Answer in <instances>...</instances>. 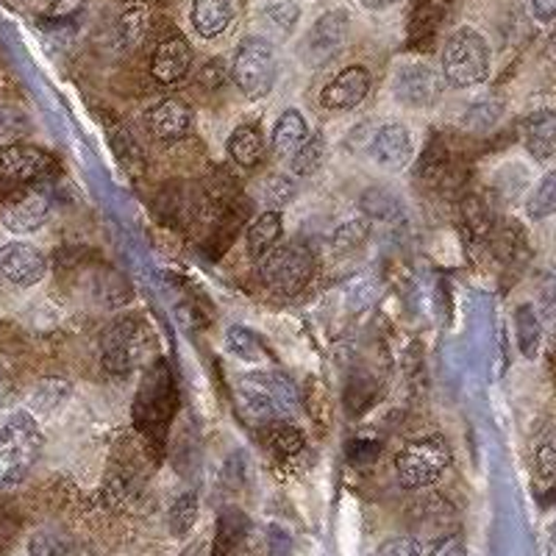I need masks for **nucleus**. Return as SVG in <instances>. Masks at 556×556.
I'll return each mask as SVG.
<instances>
[{
    "label": "nucleus",
    "instance_id": "8fccbe9b",
    "mask_svg": "<svg viewBox=\"0 0 556 556\" xmlns=\"http://www.w3.org/2000/svg\"><path fill=\"white\" fill-rule=\"evenodd\" d=\"M545 556H556V520L548 526V538H545Z\"/></svg>",
    "mask_w": 556,
    "mask_h": 556
},
{
    "label": "nucleus",
    "instance_id": "603ef678",
    "mask_svg": "<svg viewBox=\"0 0 556 556\" xmlns=\"http://www.w3.org/2000/svg\"><path fill=\"white\" fill-rule=\"evenodd\" d=\"M9 123H12V114H9L7 109L0 106V137H3V134L9 131Z\"/></svg>",
    "mask_w": 556,
    "mask_h": 556
},
{
    "label": "nucleus",
    "instance_id": "ea45409f",
    "mask_svg": "<svg viewBox=\"0 0 556 556\" xmlns=\"http://www.w3.org/2000/svg\"><path fill=\"white\" fill-rule=\"evenodd\" d=\"M540 320H543V329H548L551 334H556V273H548L540 285Z\"/></svg>",
    "mask_w": 556,
    "mask_h": 556
},
{
    "label": "nucleus",
    "instance_id": "6ab92c4d",
    "mask_svg": "<svg viewBox=\"0 0 556 556\" xmlns=\"http://www.w3.org/2000/svg\"><path fill=\"white\" fill-rule=\"evenodd\" d=\"M235 20V0H190V26L201 39H217Z\"/></svg>",
    "mask_w": 556,
    "mask_h": 556
},
{
    "label": "nucleus",
    "instance_id": "c03bdc74",
    "mask_svg": "<svg viewBox=\"0 0 556 556\" xmlns=\"http://www.w3.org/2000/svg\"><path fill=\"white\" fill-rule=\"evenodd\" d=\"M345 454L354 465H374L376 456L381 454V443L379 440H367V437H356V440L348 443Z\"/></svg>",
    "mask_w": 556,
    "mask_h": 556
},
{
    "label": "nucleus",
    "instance_id": "5701e85b",
    "mask_svg": "<svg viewBox=\"0 0 556 556\" xmlns=\"http://www.w3.org/2000/svg\"><path fill=\"white\" fill-rule=\"evenodd\" d=\"M226 153L237 167L251 170V167L260 165L262 156H265V137H262L260 128L251 126V123L237 126L226 139Z\"/></svg>",
    "mask_w": 556,
    "mask_h": 556
},
{
    "label": "nucleus",
    "instance_id": "c756f323",
    "mask_svg": "<svg viewBox=\"0 0 556 556\" xmlns=\"http://www.w3.org/2000/svg\"><path fill=\"white\" fill-rule=\"evenodd\" d=\"M326 148H329L326 146V137L312 131V137L306 139L304 146L298 148V151L290 156L292 176H298V178L315 176V173L323 167V162H326Z\"/></svg>",
    "mask_w": 556,
    "mask_h": 556
},
{
    "label": "nucleus",
    "instance_id": "cd10ccee",
    "mask_svg": "<svg viewBox=\"0 0 556 556\" xmlns=\"http://www.w3.org/2000/svg\"><path fill=\"white\" fill-rule=\"evenodd\" d=\"M501 117H504V101L498 96H484L465 109V114H462V128L473 134L490 131L493 126H498Z\"/></svg>",
    "mask_w": 556,
    "mask_h": 556
},
{
    "label": "nucleus",
    "instance_id": "de8ad7c7",
    "mask_svg": "<svg viewBox=\"0 0 556 556\" xmlns=\"http://www.w3.org/2000/svg\"><path fill=\"white\" fill-rule=\"evenodd\" d=\"M359 3L367 12H390V9L401 7L404 0H359Z\"/></svg>",
    "mask_w": 556,
    "mask_h": 556
},
{
    "label": "nucleus",
    "instance_id": "864d4df0",
    "mask_svg": "<svg viewBox=\"0 0 556 556\" xmlns=\"http://www.w3.org/2000/svg\"><path fill=\"white\" fill-rule=\"evenodd\" d=\"M28 3H31V7L37 9V7H51L53 0H28Z\"/></svg>",
    "mask_w": 556,
    "mask_h": 556
},
{
    "label": "nucleus",
    "instance_id": "9b49d317",
    "mask_svg": "<svg viewBox=\"0 0 556 556\" xmlns=\"http://www.w3.org/2000/svg\"><path fill=\"white\" fill-rule=\"evenodd\" d=\"M348 34H351V14L345 9H331L312 23L298 45V56L306 67H326L345 51Z\"/></svg>",
    "mask_w": 556,
    "mask_h": 556
},
{
    "label": "nucleus",
    "instance_id": "423d86ee",
    "mask_svg": "<svg viewBox=\"0 0 556 556\" xmlns=\"http://www.w3.org/2000/svg\"><path fill=\"white\" fill-rule=\"evenodd\" d=\"M228 73L248 101H262L270 96L278 81V53L270 39L260 34L242 37Z\"/></svg>",
    "mask_w": 556,
    "mask_h": 556
},
{
    "label": "nucleus",
    "instance_id": "09e8293b",
    "mask_svg": "<svg viewBox=\"0 0 556 556\" xmlns=\"http://www.w3.org/2000/svg\"><path fill=\"white\" fill-rule=\"evenodd\" d=\"M12 534H14V526H12V520H9L7 515H3V509H0V551L7 548V545H9V540H12Z\"/></svg>",
    "mask_w": 556,
    "mask_h": 556
},
{
    "label": "nucleus",
    "instance_id": "58836bf2",
    "mask_svg": "<svg viewBox=\"0 0 556 556\" xmlns=\"http://www.w3.org/2000/svg\"><path fill=\"white\" fill-rule=\"evenodd\" d=\"M142 34H146V12H142V7H131L121 17L117 39H121L123 48H134L142 39Z\"/></svg>",
    "mask_w": 556,
    "mask_h": 556
},
{
    "label": "nucleus",
    "instance_id": "f3484780",
    "mask_svg": "<svg viewBox=\"0 0 556 556\" xmlns=\"http://www.w3.org/2000/svg\"><path fill=\"white\" fill-rule=\"evenodd\" d=\"M520 142L538 162L556 159V109L540 106L520 123Z\"/></svg>",
    "mask_w": 556,
    "mask_h": 556
},
{
    "label": "nucleus",
    "instance_id": "7c9ffc66",
    "mask_svg": "<svg viewBox=\"0 0 556 556\" xmlns=\"http://www.w3.org/2000/svg\"><path fill=\"white\" fill-rule=\"evenodd\" d=\"M28 548H31L34 556H87V551L76 540H70L62 531L51 529L37 531L31 543H28Z\"/></svg>",
    "mask_w": 556,
    "mask_h": 556
},
{
    "label": "nucleus",
    "instance_id": "b1692460",
    "mask_svg": "<svg viewBox=\"0 0 556 556\" xmlns=\"http://www.w3.org/2000/svg\"><path fill=\"white\" fill-rule=\"evenodd\" d=\"M359 208L367 220H379L387 226L406 220V203L387 187H367L359 198Z\"/></svg>",
    "mask_w": 556,
    "mask_h": 556
},
{
    "label": "nucleus",
    "instance_id": "e433bc0d",
    "mask_svg": "<svg viewBox=\"0 0 556 556\" xmlns=\"http://www.w3.org/2000/svg\"><path fill=\"white\" fill-rule=\"evenodd\" d=\"M195 520H198V498H195V493H184L181 498H178L176 504H173V509H170L173 531H176L178 538H184V534H187V531H190L192 526H195Z\"/></svg>",
    "mask_w": 556,
    "mask_h": 556
},
{
    "label": "nucleus",
    "instance_id": "9d476101",
    "mask_svg": "<svg viewBox=\"0 0 556 556\" xmlns=\"http://www.w3.org/2000/svg\"><path fill=\"white\" fill-rule=\"evenodd\" d=\"M148 351V329L139 317L112 323L101 337V365L112 376H128L142 365Z\"/></svg>",
    "mask_w": 556,
    "mask_h": 556
},
{
    "label": "nucleus",
    "instance_id": "c9c22d12",
    "mask_svg": "<svg viewBox=\"0 0 556 556\" xmlns=\"http://www.w3.org/2000/svg\"><path fill=\"white\" fill-rule=\"evenodd\" d=\"M534 470L543 481L556 479V429H548L534 445Z\"/></svg>",
    "mask_w": 556,
    "mask_h": 556
},
{
    "label": "nucleus",
    "instance_id": "49530a36",
    "mask_svg": "<svg viewBox=\"0 0 556 556\" xmlns=\"http://www.w3.org/2000/svg\"><path fill=\"white\" fill-rule=\"evenodd\" d=\"M531 17L538 23H551L556 20V0H529Z\"/></svg>",
    "mask_w": 556,
    "mask_h": 556
},
{
    "label": "nucleus",
    "instance_id": "a18cd8bd",
    "mask_svg": "<svg viewBox=\"0 0 556 556\" xmlns=\"http://www.w3.org/2000/svg\"><path fill=\"white\" fill-rule=\"evenodd\" d=\"M374 298H376V287L370 285V278L359 276L351 281V287H348V301H351V306H354V309H365V306L370 304Z\"/></svg>",
    "mask_w": 556,
    "mask_h": 556
},
{
    "label": "nucleus",
    "instance_id": "f03ea898",
    "mask_svg": "<svg viewBox=\"0 0 556 556\" xmlns=\"http://www.w3.org/2000/svg\"><path fill=\"white\" fill-rule=\"evenodd\" d=\"M42 429L28 409H17L0 426V493L14 490L31 476L42 456Z\"/></svg>",
    "mask_w": 556,
    "mask_h": 556
},
{
    "label": "nucleus",
    "instance_id": "a878e982",
    "mask_svg": "<svg viewBox=\"0 0 556 556\" xmlns=\"http://www.w3.org/2000/svg\"><path fill=\"white\" fill-rule=\"evenodd\" d=\"M73 395V384L64 379H42L34 384L31 395H28V412L34 417H51L62 409Z\"/></svg>",
    "mask_w": 556,
    "mask_h": 556
},
{
    "label": "nucleus",
    "instance_id": "2eb2a0df",
    "mask_svg": "<svg viewBox=\"0 0 556 556\" xmlns=\"http://www.w3.org/2000/svg\"><path fill=\"white\" fill-rule=\"evenodd\" d=\"M53 167L51 153L37 146L0 148V178L9 184H28L42 178Z\"/></svg>",
    "mask_w": 556,
    "mask_h": 556
},
{
    "label": "nucleus",
    "instance_id": "a211bd4d",
    "mask_svg": "<svg viewBox=\"0 0 556 556\" xmlns=\"http://www.w3.org/2000/svg\"><path fill=\"white\" fill-rule=\"evenodd\" d=\"M48 220H51V198L42 192H28L0 212V223L12 235H34Z\"/></svg>",
    "mask_w": 556,
    "mask_h": 556
},
{
    "label": "nucleus",
    "instance_id": "393cba45",
    "mask_svg": "<svg viewBox=\"0 0 556 556\" xmlns=\"http://www.w3.org/2000/svg\"><path fill=\"white\" fill-rule=\"evenodd\" d=\"M226 351L228 356H235V359L245 362V365H256L265 367L273 362V354L267 351L265 340H262L256 331H251L248 326H228L226 331Z\"/></svg>",
    "mask_w": 556,
    "mask_h": 556
},
{
    "label": "nucleus",
    "instance_id": "2f4dec72",
    "mask_svg": "<svg viewBox=\"0 0 556 556\" xmlns=\"http://www.w3.org/2000/svg\"><path fill=\"white\" fill-rule=\"evenodd\" d=\"M417 178L424 184H437L443 181L445 173H448V151L440 139H431L426 151L417 156V167H415Z\"/></svg>",
    "mask_w": 556,
    "mask_h": 556
},
{
    "label": "nucleus",
    "instance_id": "f8f14e48",
    "mask_svg": "<svg viewBox=\"0 0 556 556\" xmlns=\"http://www.w3.org/2000/svg\"><path fill=\"white\" fill-rule=\"evenodd\" d=\"M370 84H374L370 70L351 64L320 89V106L329 112H351L370 96Z\"/></svg>",
    "mask_w": 556,
    "mask_h": 556
},
{
    "label": "nucleus",
    "instance_id": "39448f33",
    "mask_svg": "<svg viewBox=\"0 0 556 556\" xmlns=\"http://www.w3.org/2000/svg\"><path fill=\"white\" fill-rule=\"evenodd\" d=\"M345 148L354 153H365L374 167L384 173H404L415 162V134L406 123L390 121L370 128V123H359L356 131L345 139Z\"/></svg>",
    "mask_w": 556,
    "mask_h": 556
},
{
    "label": "nucleus",
    "instance_id": "412c9836",
    "mask_svg": "<svg viewBox=\"0 0 556 556\" xmlns=\"http://www.w3.org/2000/svg\"><path fill=\"white\" fill-rule=\"evenodd\" d=\"M285 237V215L278 208H267L260 217H253L251 226L245 228V248L248 256L262 260Z\"/></svg>",
    "mask_w": 556,
    "mask_h": 556
},
{
    "label": "nucleus",
    "instance_id": "7ed1b4c3",
    "mask_svg": "<svg viewBox=\"0 0 556 556\" xmlns=\"http://www.w3.org/2000/svg\"><path fill=\"white\" fill-rule=\"evenodd\" d=\"M490 67H493V51L479 28L459 26L451 31L440 53V76L448 87H479L490 78Z\"/></svg>",
    "mask_w": 556,
    "mask_h": 556
},
{
    "label": "nucleus",
    "instance_id": "ddd939ff",
    "mask_svg": "<svg viewBox=\"0 0 556 556\" xmlns=\"http://www.w3.org/2000/svg\"><path fill=\"white\" fill-rule=\"evenodd\" d=\"M48 273V260L31 242L12 240L0 245V276L17 287H37Z\"/></svg>",
    "mask_w": 556,
    "mask_h": 556
},
{
    "label": "nucleus",
    "instance_id": "aec40b11",
    "mask_svg": "<svg viewBox=\"0 0 556 556\" xmlns=\"http://www.w3.org/2000/svg\"><path fill=\"white\" fill-rule=\"evenodd\" d=\"M309 137H312V126L309 121H306V114L298 112V109H285V112L276 117V123H273L270 146L273 151H276V156L290 159Z\"/></svg>",
    "mask_w": 556,
    "mask_h": 556
},
{
    "label": "nucleus",
    "instance_id": "3c124183",
    "mask_svg": "<svg viewBox=\"0 0 556 556\" xmlns=\"http://www.w3.org/2000/svg\"><path fill=\"white\" fill-rule=\"evenodd\" d=\"M545 56H548L551 64H556V28H554V31H551L548 45H545Z\"/></svg>",
    "mask_w": 556,
    "mask_h": 556
},
{
    "label": "nucleus",
    "instance_id": "72a5a7b5",
    "mask_svg": "<svg viewBox=\"0 0 556 556\" xmlns=\"http://www.w3.org/2000/svg\"><path fill=\"white\" fill-rule=\"evenodd\" d=\"M262 17H265V23L278 34V37L285 39L298 28V20H301V7H298L295 0H273L270 7H265Z\"/></svg>",
    "mask_w": 556,
    "mask_h": 556
},
{
    "label": "nucleus",
    "instance_id": "bb28decb",
    "mask_svg": "<svg viewBox=\"0 0 556 556\" xmlns=\"http://www.w3.org/2000/svg\"><path fill=\"white\" fill-rule=\"evenodd\" d=\"M515 323V340H518L520 354L526 359H534L540 354V348H543V320L538 315V306L531 304H520L513 315Z\"/></svg>",
    "mask_w": 556,
    "mask_h": 556
},
{
    "label": "nucleus",
    "instance_id": "4c0bfd02",
    "mask_svg": "<svg viewBox=\"0 0 556 556\" xmlns=\"http://www.w3.org/2000/svg\"><path fill=\"white\" fill-rule=\"evenodd\" d=\"M367 242V223L365 220H351L342 228H337L331 237V245L337 253H351Z\"/></svg>",
    "mask_w": 556,
    "mask_h": 556
},
{
    "label": "nucleus",
    "instance_id": "6e6d98bb",
    "mask_svg": "<svg viewBox=\"0 0 556 556\" xmlns=\"http://www.w3.org/2000/svg\"><path fill=\"white\" fill-rule=\"evenodd\" d=\"M126 3H131V7H142V3H148V0H126Z\"/></svg>",
    "mask_w": 556,
    "mask_h": 556
},
{
    "label": "nucleus",
    "instance_id": "f704fd0d",
    "mask_svg": "<svg viewBox=\"0 0 556 556\" xmlns=\"http://www.w3.org/2000/svg\"><path fill=\"white\" fill-rule=\"evenodd\" d=\"M295 181H292L290 176H281V173H276V176L262 181V201L267 203V208H278V212H281L287 203L295 201Z\"/></svg>",
    "mask_w": 556,
    "mask_h": 556
},
{
    "label": "nucleus",
    "instance_id": "37998d69",
    "mask_svg": "<svg viewBox=\"0 0 556 556\" xmlns=\"http://www.w3.org/2000/svg\"><path fill=\"white\" fill-rule=\"evenodd\" d=\"M374 556H424V545H420L417 538L404 534V538L384 540V543L374 551Z\"/></svg>",
    "mask_w": 556,
    "mask_h": 556
},
{
    "label": "nucleus",
    "instance_id": "0eeeda50",
    "mask_svg": "<svg viewBox=\"0 0 556 556\" xmlns=\"http://www.w3.org/2000/svg\"><path fill=\"white\" fill-rule=\"evenodd\" d=\"M451 468V445L443 434H424L409 440L395 456V476L406 490H424L443 479Z\"/></svg>",
    "mask_w": 556,
    "mask_h": 556
},
{
    "label": "nucleus",
    "instance_id": "6e6552de",
    "mask_svg": "<svg viewBox=\"0 0 556 556\" xmlns=\"http://www.w3.org/2000/svg\"><path fill=\"white\" fill-rule=\"evenodd\" d=\"M317 260L306 242H281L262 256V281L278 295H301L315 278Z\"/></svg>",
    "mask_w": 556,
    "mask_h": 556
},
{
    "label": "nucleus",
    "instance_id": "79ce46f5",
    "mask_svg": "<svg viewBox=\"0 0 556 556\" xmlns=\"http://www.w3.org/2000/svg\"><path fill=\"white\" fill-rule=\"evenodd\" d=\"M462 220L468 223V228L476 231V235L490 231V212H486V206L479 198H468V201L462 203Z\"/></svg>",
    "mask_w": 556,
    "mask_h": 556
},
{
    "label": "nucleus",
    "instance_id": "f257e3e1",
    "mask_svg": "<svg viewBox=\"0 0 556 556\" xmlns=\"http://www.w3.org/2000/svg\"><path fill=\"white\" fill-rule=\"evenodd\" d=\"M237 406L242 417L256 426L290 424L295 420L301 401L298 390L285 374L278 370H253L240 379L237 387Z\"/></svg>",
    "mask_w": 556,
    "mask_h": 556
},
{
    "label": "nucleus",
    "instance_id": "4be33fe9",
    "mask_svg": "<svg viewBox=\"0 0 556 556\" xmlns=\"http://www.w3.org/2000/svg\"><path fill=\"white\" fill-rule=\"evenodd\" d=\"M445 14H448V0H417L415 9L409 12V23H406L409 42H431L443 26Z\"/></svg>",
    "mask_w": 556,
    "mask_h": 556
},
{
    "label": "nucleus",
    "instance_id": "5fc2aeb1",
    "mask_svg": "<svg viewBox=\"0 0 556 556\" xmlns=\"http://www.w3.org/2000/svg\"><path fill=\"white\" fill-rule=\"evenodd\" d=\"M443 556H468V554H465V551H462V548H451V551H445Z\"/></svg>",
    "mask_w": 556,
    "mask_h": 556
},
{
    "label": "nucleus",
    "instance_id": "4468645a",
    "mask_svg": "<svg viewBox=\"0 0 556 556\" xmlns=\"http://www.w3.org/2000/svg\"><path fill=\"white\" fill-rule=\"evenodd\" d=\"M148 128L159 142H178V139L190 137L195 126V114L181 98H159L146 112Z\"/></svg>",
    "mask_w": 556,
    "mask_h": 556
},
{
    "label": "nucleus",
    "instance_id": "1a4fd4ad",
    "mask_svg": "<svg viewBox=\"0 0 556 556\" xmlns=\"http://www.w3.org/2000/svg\"><path fill=\"white\" fill-rule=\"evenodd\" d=\"M390 96L404 109H431L443 96V76L424 59L406 56L392 67Z\"/></svg>",
    "mask_w": 556,
    "mask_h": 556
},
{
    "label": "nucleus",
    "instance_id": "c85d7f7f",
    "mask_svg": "<svg viewBox=\"0 0 556 556\" xmlns=\"http://www.w3.org/2000/svg\"><path fill=\"white\" fill-rule=\"evenodd\" d=\"M526 215L531 220H548L556 215V167L545 173L526 195Z\"/></svg>",
    "mask_w": 556,
    "mask_h": 556
},
{
    "label": "nucleus",
    "instance_id": "a19ab883",
    "mask_svg": "<svg viewBox=\"0 0 556 556\" xmlns=\"http://www.w3.org/2000/svg\"><path fill=\"white\" fill-rule=\"evenodd\" d=\"M112 146H114V153H117V159H121L123 165H126L131 173H139V167H142V151L137 148V142H134L131 134L114 131Z\"/></svg>",
    "mask_w": 556,
    "mask_h": 556
},
{
    "label": "nucleus",
    "instance_id": "dca6fc26",
    "mask_svg": "<svg viewBox=\"0 0 556 556\" xmlns=\"http://www.w3.org/2000/svg\"><path fill=\"white\" fill-rule=\"evenodd\" d=\"M192 67V45L181 34H170L156 45L151 56V76L162 87L184 81Z\"/></svg>",
    "mask_w": 556,
    "mask_h": 556
},
{
    "label": "nucleus",
    "instance_id": "473e14b6",
    "mask_svg": "<svg viewBox=\"0 0 556 556\" xmlns=\"http://www.w3.org/2000/svg\"><path fill=\"white\" fill-rule=\"evenodd\" d=\"M267 445L278 459H292L304 451V431L292 424H270L267 426Z\"/></svg>",
    "mask_w": 556,
    "mask_h": 556
},
{
    "label": "nucleus",
    "instance_id": "20e7f679",
    "mask_svg": "<svg viewBox=\"0 0 556 556\" xmlns=\"http://www.w3.org/2000/svg\"><path fill=\"white\" fill-rule=\"evenodd\" d=\"M178 409L176 379L170 374V365L165 359H156L148 374L142 376L134 399V424L146 437L162 443L170 429V420Z\"/></svg>",
    "mask_w": 556,
    "mask_h": 556
}]
</instances>
